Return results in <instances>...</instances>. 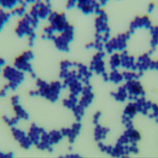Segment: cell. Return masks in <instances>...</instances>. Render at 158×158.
Listing matches in <instances>:
<instances>
[{
  "label": "cell",
  "instance_id": "cell-1",
  "mask_svg": "<svg viewBox=\"0 0 158 158\" xmlns=\"http://www.w3.org/2000/svg\"><path fill=\"white\" fill-rule=\"evenodd\" d=\"M127 110H128V112H129V113H133L134 111H135V108L132 107H129L128 109H127Z\"/></svg>",
  "mask_w": 158,
  "mask_h": 158
},
{
  "label": "cell",
  "instance_id": "cell-2",
  "mask_svg": "<svg viewBox=\"0 0 158 158\" xmlns=\"http://www.w3.org/2000/svg\"><path fill=\"white\" fill-rule=\"evenodd\" d=\"M132 136H133L134 138H135V139H139V134L138 133V132H133V135H132Z\"/></svg>",
  "mask_w": 158,
  "mask_h": 158
}]
</instances>
